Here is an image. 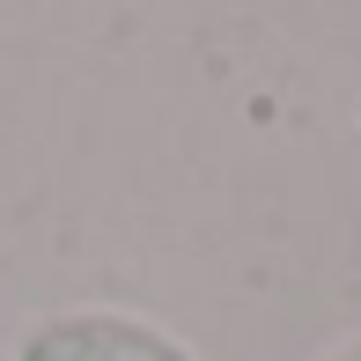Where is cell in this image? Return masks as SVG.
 <instances>
[{
    "label": "cell",
    "instance_id": "7a4b0ae2",
    "mask_svg": "<svg viewBox=\"0 0 361 361\" xmlns=\"http://www.w3.org/2000/svg\"><path fill=\"white\" fill-rule=\"evenodd\" d=\"M317 361H361V339H347V347H332V354H317Z\"/></svg>",
    "mask_w": 361,
    "mask_h": 361
},
{
    "label": "cell",
    "instance_id": "6da1fadb",
    "mask_svg": "<svg viewBox=\"0 0 361 361\" xmlns=\"http://www.w3.org/2000/svg\"><path fill=\"white\" fill-rule=\"evenodd\" d=\"M8 361H200V354L133 310H52L23 324Z\"/></svg>",
    "mask_w": 361,
    "mask_h": 361
}]
</instances>
